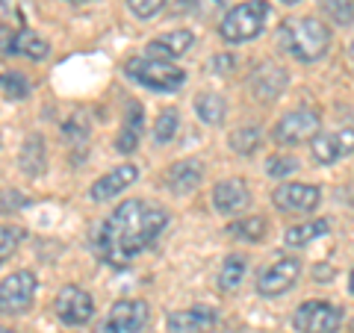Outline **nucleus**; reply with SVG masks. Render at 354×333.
<instances>
[{"label": "nucleus", "mask_w": 354, "mask_h": 333, "mask_svg": "<svg viewBox=\"0 0 354 333\" xmlns=\"http://www.w3.org/2000/svg\"><path fill=\"white\" fill-rule=\"evenodd\" d=\"M281 3H298V0H281Z\"/></svg>", "instance_id": "39"}, {"label": "nucleus", "mask_w": 354, "mask_h": 333, "mask_svg": "<svg viewBox=\"0 0 354 333\" xmlns=\"http://www.w3.org/2000/svg\"><path fill=\"white\" fill-rule=\"evenodd\" d=\"M169 225V213L162 207H153L148 201H124L115 213L101 225L97 233V251H101L104 263L124 269L142 251L153 245Z\"/></svg>", "instance_id": "1"}, {"label": "nucleus", "mask_w": 354, "mask_h": 333, "mask_svg": "<svg viewBox=\"0 0 354 333\" xmlns=\"http://www.w3.org/2000/svg\"><path fill=\"white\" fill-rule=\"evenodd\" d=\"M136 180H139L136 165H118V169L106 171L104 177H97L92 189H88V195H92V201H109V198H115L124 192V189H130Z\"/></svg>", "instance_id": "14"}, {"label": "nucleus", "mask_w": 354, "mask_h": 333, "mask_svg": "<svg viewBox=\"0 0 354 333\" xmlns=\"http://www.w3.org/2000/svg\"><path fill=\"white\" fill-rule=\"evenodd\" d=\"M227 236L242 239V242H260L266 236V218H260V216L239 218L234 225H227Z\"/></svg>", "instance_id": "25"}, {"label": "nucleus", "mask_w": 354, "mask_h": 333, "mask_svg": "<svg viewBox=\"0 0 354 333\" xmlns=\"http://www.w3.org/2000/svg\"><path fill=\"white\" fill-rule=\"evenodd\" d=\"M71 3H86V0H71Z\"/></svg>", "instance_id": "40"}, {"label": "nucleus", "mask_w": 354, "mask_h": 333, "mask_svg": "<svg viewBox=\"0 0 354 333\" xmlns=\"http://www.w3.org/2000/svg\"><path fill=\"white\" fill-rule=\"evenodd\" d=\"M354 153V130H337V133H325V136L313 139V160L319 165H330L342 157H351Z\"/></svg>", "instance_id": "12"}, {"label": "nucleus", "mask_w": 354, "mask_h": 333, "mask_svg": "<svg viewBox=\"0 0 354 333\" xmlns=\"http://www.w3.org/2000/svg\"><path fill=\"white\" fill-rule=\"evenodd\" d=\"M260 148V130L257 127H239L230 133V151H236L239 157H251Z\"/></svg>", "instance_id": "27"}, {"label": "nucleus", "mask_w": 354, "mask_h": 333, "mask_svg": "<svg viewBox=\"0 0 354 333\" xmlns=\"http://www.w3.org/2000/svg\"><path fill=\"white\" fill-rule=\"evenodd\" d=\"M186 6H189L195 15H201V18H209V15H216L218 9L225 6V0H186Z\"/></svg>", "instance_id": "33"}, {"label": "nucleus", "mask_w": 354, "mask_h": 333, "mask_svg": "<svg viewBox=\"0 0 354 333\" xmlns=\"http://www.w3.org/2000/svg\"><path fill=\"white\" fill-rule=\"evenodd\" d=\"M204 180V162L198 160H183V162H174L169 171H165V186L171 189L174 195H189L195 192Z\"/></svg>", "instance_id": "17"}, {"label": "nucleus", "mask_w": 354, "mask_h": 333, "mask_svg": "<svg viewBox=\"0 0 354 333\" xmlns=\"http://www.w3.org/2000/svg\"><path fill=\"white\" fill-rule=\"evenodd\" d=\"M21 239H24V233H21L18 227H3L0 225V265H3L18 251Z\"/></svg>", "instance_id": "29"}, {"label": "nucleus", "mask_w": 354, "mask_h": 333, "mask_svg": "<svg viewBox=\"0 0 354 333\" xmlns=\"http://www.w3.org/2000/svg\"><path fill=\"white\" fill-rule=\"evenodd\" d=\"M44 162H48V157H44V139L41 136H27L24 148H21V157H18L21 171H24L27 177H39L44 171Z\"/></svg>", "instance_id": "20"}, {"label": "nucleus", "mask_w": 354, "mask_h": 333, "mask_svg": "<svg viewBox=\"0 0 354 333\" xmlns=\"http://www.w3.org/2000/svg\"><path fill=\"white\" fill-rule=\"evenodd\" d=\"M251 86H254V95H257L263 104L278 101L281 92L286 88V74L278 65H260V71L251 77Z\"/></svg>", "instance_id": "18"}, {"label": "nucleus", "mask_w": 354, "mask_h": 333, "mask_svg": "<svg viewBox=\"0 0 354 333\" xmlns=\"http://www.w3.org/2000/svg\"><path fill=\"white\" fill-rule=\"evenodd\" d=\"M251 201V192H248V183L245 180H239V177H234V180H225V183H218L213 189V207L218 209V213H242V209L248 207Z\"/></svg>", "instance_id": "16"}, {"label": "nucleus", "mask_w": 354, "mask_h": 333, "mask_svg": "<svg viewBox=\"0 0 354 333\" xmlns=\"http://www.w3.org/2000/svg\"><path fill=\"white\" fill-rule=\"evenodd\" d=\"M348 57L354 59V41H351V48H348Z\"/></svg>", "instance_id": "38"}, {"label": "nucleus", "mask_w": 354, "mask_h": 333, "mask_svg": "<svg viewBox=\"0 0 354 333\" xmlns=\"http://www.w3.org/2000/svg\"><path fill=\"white\" fill-rule=\"evenodd\" d=\"M322 6L339 24H354V0H322Z\"/></svg>", "instance_id": "30"}, {"label": "nucleus", "mask_w": 354, "mask_h": 333, "mask_svg": "<svg viewBox=\"0 0 354 333\" xmlns=\"http://www.w3.org/2000/svg\"><path fill=\"white\" fill-rule=\"evenodd\" d=\"M195 113L204 124H221L227 115V104L225 97L216 95V92H207V95H198L195 97Z\"/></svg>", "instance_id": "22"}, {"label": "nucleus", "mask_w": 354, "mask_h": 333, "mask_svg": "<svg viewBox=\"0 0 354 333\" xmlns=\"http://www.w3.org/2000/svg\"><path fill=\"white\" fill-rule=\"evenodd\" d=\"M351 330H354V321H351Z\"/></svg>", "instance_id": "41"}, {"label": "nucleus", "mask_w": 354, "mask_h": 333, "mask_svg": "<svg viewBox=\"0 0 354 333\" xmlns=\"http://www.w3.org/2000/svg\"><path fill=\"white\" fill-rule=\"evenodd\" d=\"M292 321L301 333H337L342 325V310L330 301H304L295 310Z\"/></svg>", "instance_id": "7"}, {"label": "nucleus", "mask_w": 354, "mask_h": 333, "mask_svg": "<svg viewBox=\"0 0 354 333\" xmlns=\"http://www.w3.org/2000/svg\"><path fill=\"white\" fill-rule=\"evenodd\" d=\"M269 18H272V6L266 0H248V3H239L230 9L225 21H221L218 32L225 41L239 44V41L257 39L266 30V24H269Z\"/></svg>", "instance_id": "3"}, {"label": "nucleus", "mask_w": 354, "mask_h": 333, "mask_svg": "<svg viewBox=\"0 0 354 333\" xmlns=\"http://www.w3.org/2000/svg\"><path fill=\"white\" fill-rule=\"evenodd\" d=\"M209 68H213L216 74H230V68H234V57H225V53H218V57L209 62Z\"/></svg>", "instance_id": "34"}, {"label": "nucleus", "mask_w": 354, "mask_h": 333, "mask_svg": "<svg viewBox=\"0 0 354 333\" xmlns=\"http://www.w3.org/2000/svg\"><path fill=\"white\" fill-rule=\"evenodd\" d=\"M148 316L151 313L145 301H118L95 333H139L148 325Z\"/></svg>", "instance_id": "10"}, {"label": "nucleus", "mask_w": 354, "mask_h": 333, "mask_svg": "<svg viewBox=\"0 0 354 333\" xmlns=\"http://www.w3.org/2000/svg\"><path fill=\"white\" fill-rule=\"evenodd\" d=\"M53 310H57L59 321H65V325H71V327H80V325H88V321H92L95 301L86 289H80V286H62L57 301H53Z\"/></svg>", "instance_id": "9"}, {"label": "nucleus", "mask_w": 354, "mask_h": 333, "mask_svg": "<svg viewBox=\"0 0 354 333\" xmlns=\"http://www.w3.org/2000/svg\"><path fill=\"white\" fill-rule=\"evenodd\" d=\"M0 92H3L6 97H15V101H24V97L30 95V83L15 71L12 74H0Z\"/></svg>", "instance_id": "28"}, {"label": "nucleus", "mask_w": 354, "mask_h": 333, "mask_svg": "<svg viewBox=\"0 0 354 333\" xmlns=\"http://www.w3.org/2000/svg\"><path fill=\"white\" fill-rule=\"evenodd\" d=\"M319 201H322V192L310 183H283L272 195V204L283 213H310L319 207Z\"/></svg>", "instance_id": "11"}, {"label": "nucleus", "mask_w": 354, "mask_h": 333, "mask_svg": "<svg viewBox=\"0 0 354 333\" xmlns=\"http://www.w3.org/2000/svg\"><path fill=\"white\" fill-rule=\"evenodd\" d=\"M298 171V160L295 157H272L266 162V174L269 177H286Z\"/></svg>", "instance_id": "32"}, {"label": "nucleus", "mask_w": 354, "mask_h": 333, "mask_svg": "<svg viewBox=\"0 0 354 333\" xmlns=\"http://www.w3.org/2000/svg\"><path fill=\"white\" fill-rule=\"evenodd\" d=\"M298 274H301V263H298L295 257H281V260H274L272 265H266V269L260 272L257 292L263 298H278V295L292 289Z\"/></svg>", "instance_id": "8"}, {"label": "nucleus", "mask_w": 354, "mask_h": 333, "mask_svg": "<svg viewBox=\"0 0 354 333\" xmlns=\"http://www.w3.org/2000/svg\"><path fill=\"white\" fill-rule=\"evenodd\" d=\"M281 44L298 62H316L330 48V30L316 18H292L281 27Z\"/></svg>", "instance_id": "2"}, {"label": "nucleus", "mask_w": 354, "mask_h": 333, "mask_svg": "<svg viewBox=\"0 0 354 333\" xmlns=\"http://www.w3.org/2000/svg\"><path fill=\"white\" fill-rule=\"evenodd\" d=\"M319 127H322V118L313 109H295V113L283 115L274 127V142L278 145H304V142H313L319 136Z\"/></svg>", "instance_id": "6"}, {"label": "nucleus", "mask_w": 354, "mask_h": 333, "mask_svg": "<svg viewBox=\"0 0 354 333\" xmlns=\"http://www.w3.org/2000/svg\"><path fill=\"white\" fill-rule=\"evenodd\" d=\"M245 269H248L245 257H239V254H230V257L221 263V272H218V289H221V292H234L236 286L242 283V277H245Z\"/></svg>", "instance_id": "24"}, {"label": "nucleus", "mask_w": 354, "mask_h": 333, "mask_svg": "<svg viewBox=\"0 0 354 333\" xmlns=\"http://www.w3.org/2000/svg\"><path fill=\"white\" fill-rule=\"evenodd\" d=\"M177 130H180V113H177V109H162L157 124H153V142H157V145H169L177 136Z\"/></svg>", "instance_id": "26"}, {"label": "nucleus", "mask_w": 354, "mask_h": 333, "mask_svg": "<svg viewBox=\"0 0 354 333\" xmlns=\"http://www.w3.org/2000/svg\"><path fill=\"white\" fill-rule=\"evenodd\" d=\"M0 333H18V330H12V327H0Z\"/></svg>", "instance_id": "37"}, {"label": "nucleus", "mask_w": 354, "mask_h": 333, "mask_svg": "<svg viewBox=\"0 0 354 333\" xmlns=\"http://www.w3.org/2000/svg\"><path fill=\"white\" fill-rule=\"evenodd\" d=\"M127 77L136 80L139 86L151 88V92H177L186 83V71L174 68L171 62L162 59H148V57H136L127 62Z\"/></svg>", "instance_id": "4"}, {"label": "nucleus", "mask_w": 354, "mask_h": 333, "mask_svg": "<svg viewBox=\"0 0 354 333\" xmlns=\"http://www.w3.org/2000/svg\"><path fill=\"white\" fill-rule=\"evenodd\" d=\"M165 3L169 0H127V6H130V12L136 15V18H153V15H160Z\"/></svg>", "instance_id": "31"}, {"label": "nucleus", "mask_w": 354, "mask_h": 333, "mask_svg": "<svg viewBox=\"0 0 354 333\" xmlns=\"http://www.w3.org/2000/svg\"><path fill=\"white\" fill-rule=\"evenodd\" d=\"M348 289H351V295H354V269H351V274H348Z\"/></svg>", "instance_id": "36"}, {"label": "nucleus", "mask_w": 354, "mask_h": 333, "mask_svg": "<svg viewBox=\"0 0 354 333\" xmlns=\"http://www.w3.org/2000/svg\"><path fill=\"white\" fill-rule=\"evenodd\" d=\"M216 321H218V313L213 307H189V310L169 313L165 325H169V333H207L216 327Z\"/></svg>", "instance_id": "13"}, {"label": "nucleus", "mask_w": 354, "mask_h": 333, "mask_svg": "<svg viewBox=\"0 0 354 333\" xmlns=\"http://www.w3.org/2000/svg\"><path fill=\"white\" fill-rule=\"evenodd\" d=\"M139 136H142V106H139V104H133V113H127L124 127H121L118 139H115V148H118L121 153L136 151Z\"/></svg>", "instance_id": "23"}, {"label": "nucleus", "mask_w": 354, "mask_h": 333, "mask_svg": "<svg viewBox=\"0 0 354 333\" xmlns=\"http://www.w3.org/2000/svg\"><path fill=\"white\" fill-rule=\"evenodd\" d=\"M325 233H328V221H325V218H319V221H304V225H295V227L286 230L283 242H286L290 248H304V245H310V242L322 239Z\"/></svg>", "instance_id": "21"}, {"label": "nucleus", "mask_w": 354, "mask_h": 333, "mask_svg": "<svg viewBox=\"0 0 354 333\" xmlns=\"http://www.w3.org/2000/svg\"><path fill=\"white\" fill-rule=\"evenodd\" d=\"M36 289H39V280L32 272H27V269L12 272L3 283H0V313L3 316L27 313L32 298H36Z\"/></svg>", "instance_id": "5"}, {"label": "nucleus", "mask_w": 354, "mask_h": 333, "mask_svg": "<svg viewBox=\"0 0 354 333\" xmlns=\"http://www.w3.org/2000/svg\"><path fill=\"white\" fill-rule=\"evenodd\" d=\"M192 44H195L192 30H171V32H165V36H160V39L148 41L145 57H148V59H162V62H171V59H177V57H183V53L189 50Z\"/></svg>", "instance_id": "15"}, {"label": "nucleus", "mask_w": 354, "mask_h": 333, "mask_svg": "<svg viewBox=\"0 0 354 333\" xmlns=\"http://www.w3.org/2000/svg\"><path fill=\"white\" fill-rule=\"evenodd\" d=\"M6 53H18V57H27L32 62H41V59H48L50 44L44 41L41 36H36L32 30H18V32H12V41H9Z\"/></svg>", "instance_id": "19"}, {"label": "nucleus", "mask_w": 354, "mask_h": 333, "mask_svg": "<svg viewBox=\"0 0 354 333\" xmlns=\"http://www.w3.org/2000/svg\"><path fill=\"white\" fill-rule=\"evenodd\" d=\"M9 15H12V6H9L6 0H0V24H3V21H6Z\"/></svg>", "instance_id": "35"}]
</instances>
